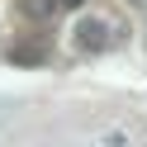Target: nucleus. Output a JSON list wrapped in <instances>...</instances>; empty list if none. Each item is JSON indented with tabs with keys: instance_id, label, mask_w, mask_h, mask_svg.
I'll return each instance as SVG.
<instances>
[{
	"instance_id": "f257e3e1",
	"label": "nucleus",
	"mask_w": 147,
	"mask_h": 147,
	"mask_svg": "<svg viewBox=\"0 0 147 147\" xmlns=\"http://www.w3.org/2000/svg\"><path fill=\"white\" fill-rule=\"evenodd\" d=\"M57 5H67V10H76V5H81V0H57Z\"/></svg>"
}]
</instances>
